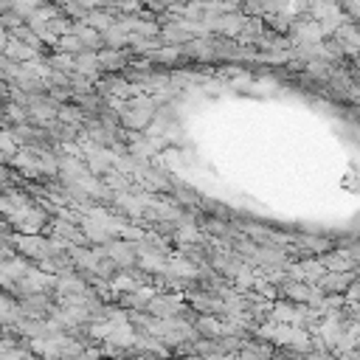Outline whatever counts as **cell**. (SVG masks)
Segmentation results:
<instances>
[{"label":"cell","instance_id":"16","mask_svg":"<svg viewBox=\"0 0 360 360\" xmlns=\"http://www.w3.org/2000/svg\"><path fill=\"white\" fill-rule=\"evenodd\" d=\"M343 14H349L352 22L360 25V3H346V6H343Z\"/></svg>","mask_w":360,"mask_h":360},{"label":"cell","instance_id":"2","mask_svg":"<svg viewBox=\"0 0 360 360\" xmlns=\"http://www.w3.org/2000/svg\"><path fill=\"white\" fill-rule=\"evenodd\" d=\"M183 59H188V62H211V59H217V53H214V34L191 39L188 45H183Z\"/></svg>","mask_w":360,"mask_h":360},{"label":"cell","instance_id":"1","mask_svg":"<svg viewBox=\"0 0 360 360\" xmlns=\"http://www.w3.org/2000/svg\"><path fill=\"white\" fill-rule=\"evenodd\" d=\"M107 248H110V259L118 264V270H132V267H138V242L112 239Z\"/></svg>","mask_w":360,"mask_h":360},{"label":"cell","instance_id":"3","mask_svg":"<svg viewBox=\"0 0 360 360\" xmlns=\"http://www.w3.org/2000/svg\"><path fill=\"white\" fill-rule=\"evenodd\" d=\"M357 281V273H326L315 287H321L326 295H346V290Z\"/></svg>","mask_w":360,"mask_h":360},{"label":"cell","instance_id":"6","mask_svg":"<svg viewBox=\"0 0 360 360\" xmlns=\"http://www.w3.org/2000/svg\"><path fill=\"white\" fill-rule=\"evenodd\" d=\"M321 264L326 267V273H354V262L346 256V250L335 248L329 253L321 256Z\"/></svg>","mask_w":360,"mask_h":360},{"label":"cell","instance_id":"17","mask_svg":"<svg viewBox=\"0 0 360 360\" xmlns=\"http://www.w3.org/2000/svg\"><path fill=\"white\" fill-rule=\"evenodd\" d=\"M112 360H132L129 354H121V357H112Z\"/></svg>","mask_w":360,"mask_h":360},{"label":"cell","instance_id":"9","mask_svg":"<svg viewBox=\"0 0 360 360\" xmlns=\"http://www.w3.org/2000/svg\"><path fill=\"white\" fill-rule=\"evenodd\" d=\"M298 309H301V304H292V301H287V298H278V301L273 304L270 318H273L276 323H290V326H298Z\"/></svg>","mask_w":360,"mask_h":360},{"label":"cell","instance_id":"12","mask_svg":"<svg viewBox=\"0 0 360 360\" xmlns=\"http://www.w3.org/2000/svg\"><path fill=\"white\" fill-rule=\"evenodd\" d=\"M11 37H14V39H20L22 45H28L31 51H37V53H42V56H45V48H42L45 42L39 39V34H37L31 25H20L17 31H11Z\"/></svg>","mask_w":360,"mask_h":360},{"label":"cell","instance_id":"5","mask_svg":"<svg viewBox=\"0 0 360 360\" xmlns=\"http://www.w3.org/2000/svg\"><path fill=\"white\" fill-rule=\"evenodd\" d=\"M76 73L98 84L101 76H104L101 62H98V53H96V51H84V53H79V56H76Z\"/></svg>","mask_w":360,"mask_h":360},{"label":"cell","instance_id":"4","mask_svg":"<svg viewBox=\"0 0 360 360\" xmlns=\"http://www.w3.org/2000/svg\"><path fill=\"white\" fill-rule=\"evenodd\" d=\"M82 231H84V236H87V242H90V248H98V245H110L115 236H112V231L104 225V222H98V219H90V217H82Z\"/></svg>","mask_w":360,"mask_h":360},{"label":"cell","instance_id":"7","mask_svg":"<svg viewBox=\"0 0 360 360\" xmlns=\"http://www.w3.org/2000/svg\"><path fill=\"white\" fill-rule=\"evenodd\" d=\"M90 290L87 278H82L79 273H70V276H62L56 281V298H65V295H84Z\"/></svg>","mask_w":360,"mask_h":360},{"label":"cell","instance_id":"11","mask_svg":"<svg viewBox=\"0 0 360 360\" xmlns=\"http://www.w3.org/2000/svg\"><path fill=\"white\" fill-rule=\"evenodd\" d=\"M149 59H152L155 68H158V65H163V68H174V65H180V59H183V48L163 45V48H158L155 53H149Z\"/></svg>","mask_w":360,"mask_h":360},{"label":"cell","instance_id":"18","mask_svg":"<svg viewBox=\"0 0 360 360\" xmlns=\"http://www.w3.org/2000/svg\"><path fill=\"white\" fill-rule=\"evenodd\" d=\"M169 360H183V357H174V354H172V357H169Z\"/></svg>","mask_w":360,"mask_h":360},{"label":"cell","instance_id":"8","mask_svg":"<svg viewBox=\"0 0 360 360\" xmlns=\"http://www.w3.org/2000/svg\"><path fill=\"white\" fill-rule=\"evenodd\" d=\"M281 298L292 301V304H312V295H315V287L304 284V281H287L281 290Z\"/></svg>","mask_w":360,"mask_h":360},{"label":"cell","instance_id":"15","mask_svg":"<svg viewBox=\"0 0 360 360\" xmlns=\"http://www.w3.org/2000/svg\"><path fill=\"white\" fill-rule=\"evenodd\" d=\"M346 301H349V304H360V278L346 290Z\"/></svg>","mask_w":360,"mask_h":360},{"label":"cell","instance_id":"10","mask_svg":"<svg viewBox=\"0 0 360 360\" xmlns=\"http://www.w3.org/2000/svg\"><path fill=\"white\" fill-rule=\"evenodd\" d=\"M194 329H197V335H200L202 340H217V338H222V318L200 315L197 323H194Z\"/></svg>","mask_w":360,"mask_h":360},{"label":"cell","instance_id":"13","mask_svg":"<svg viewBox=\"0 0 360 360\" xmlns=\"http://www.w3.org/2000/svg\"><path fill=\"white\" fill-rule=\"evenodd\" d=\"M53 51H59V53H68V56H79V53H84L87 48L82 45V39L76 37V34H68V37H62L59 42H56V48Z\"/></svg>","mask_w":360,"mask_h":360},{"label":"cell","instance_id":"14","mask_svg":"<svg viewBox=\"0 0 360 360\" xmlns=\"http://www.w3.org/2000/svg\"><path fill=\"white\" fill-rule=\"evenodd\" d=\"M28 357V349L20 346V349H8V352H0V360H25Z\"/></svg>","mask_w":360,"mask_h":360}]
</instances>
